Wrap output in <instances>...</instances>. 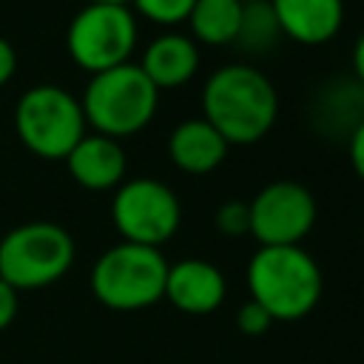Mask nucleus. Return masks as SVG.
I'll return each mask as SVG.
<instances>
[{"label":"nucleus","instance_id":"1","mask_svg":"<svg viewBox=\"0 0 364 364\" xmlns=\"http://www.w3.org/2000/svg\"><path fill=\"white\" fill-rule=\"evenodd\" d=\"M202 117L228 145L259 142L279 117V91L250 63H228L210 71L202 88Z\"/></svg>","mask_w":364,"mask_h":364},{"label":"nucleus","instance_id":"2","mask_svg":"<svg viewBox=\"0 0 364 364\" xmlns=\"http://www.w3.org/2000/svg\"><path fill=\"white\" fill-rule=\"evenodd\" d=\"M250 299L262 304L273 321L304 318L321 299L318 262L301 245L259 247L247 264Z\"/></svg>","mask_w":364,"mask_h":364},{"label":"nucleus","instance_id":"3","mask_svg":"<svg viewBox=\"0 0 364 364\" xmlns=\"http://www.w3.org/2000/svg\"><path fill=\"white\" fill-rule=\"evenodd\" d=\"M156 102L159 88L145 77L136 63H122L108 71L91 74L80 100L85 125H91L94 134L111 139L142 131L154 119Z\"/></svg>","mask_w":364,"mask_h":364},{"label":"nucleus","instance_id":"4","mask_svg":"<svg viewBox=\"0 0 364 364\" xmlns=\"http://www.w3.org/2000/svg\"><path fill=\"white\" fill-rule=\"evenodd\" d=\"M165 276L168 262L159 247L119 242L94 262L91 293L108 310H145L165 299Z\"/></svg>","mask_w":364,"mask_h":364},{"label":"nucleus","instance_id":"5","mask_svg":"<svg viewBox=\"0 0 364 364\" xmlns=\"http://www.w3.org/2000/svg\"><path fill=\"white\" fill-rule=\"evenodd\" d=\"M74 264V239L57 222H26L0 239V279L20 290L60 282Z\"/></svg>","mask_w":364,"mask_h":364},{"label":"nucleus","instance_id":"6","mask_svg":"<svg viewBox=\"0 0 364 364\" xmlns=\"http://www.w3.org/2000/svg\"><path fill=\"white\" fill-rule=\"evenodd\" d=\"M14 131L34 156L65 159L68 151L85 136V114L71 91L43 82L23 91L17 100Z\"/></svg>","mask_w":364,"mask_h":364},{"label":"nucleus","instance_id":"7","mask_svg":"<svg viewBox=\"0 0 364 364\" xmlns=\"http://www.w3.org/2000/svg\"><path fill=\"white\" fill-rule=\"evenodd\" d=\"M136 46V17L128 6L85 3L68 23V57L88 74L128 63Z\"/></svg>","mask_w":364,"mask_h":364},{"label":"nucleus","instance_id":"8","mask_svg":"<svg viewBox=\"0 0 364 364\" xmlns=\"http://www.w3.org/2000/svg\"><path fill=\"white\" fill-rule=\"evenodd\" d=\"M111 219L122 242L159 247L176 233L182 222V205L173 188L165 182L154 176H136L125 179L114 191Z\"/></svg>","mask_w":364,"mask_h":364},{"label":"nucleus","instance_id":"9","mask_svg":"<svg viewBox=\"0 0 364 364\" xmlns=\"http://www.w3.org/2000/svg\"><path fill=\"white\" fill-rule=\"evenodd\" d=\"M247 205L250 233L259 247L299 245L316 225V196L296 179L267 182Z\"/></svg>","mask_w":364,"mask_h":364},{"label":"nucleus","instance_id":"10","mask_svg":"<svg viewBox=\"0 0 364 364\" xmlns=\"http://www.w3.org/2000/svg\"><path fill=\"white\" fill-rule=\"evenodd\" d=\"M225 276L213 262L205 259H182L168 264L165 276V299L191 316H208L225 301Z\"/></svg>","mask_w":364,"mask_h":364},{"label":"nucleus","instance_id":"11","mask_svg":"<svg viewBox=\"0 0 364 364\" xmlns=\"http://www.w3.org/2000/svg\"><path fill=\"white\" fill-rule=\"evenodd\" d=\"M71 179L85 191H111L125 179V151L119 139L85 134L65 156Z\"/></svg>","mask_w":364,"mask_h":364},{"label":"nucleus","instance_id":"12","mask_svg":"<svg viewBox=\"0 0 364 364\" xmlns=\"http://www.w3.org/2000/svg\"><path fill=\"white\" fill-rule=\"evenodd\" d=\"M228 148L225 136L205 117L182 119L168 136V156L185 173H210L225 162Z\"/></svg>","mask_w":364,"mask_h":364},{"label":"nucleus","instance_id":"13","mask_svg":"<svg viewBox=\"0 0 364 364\" xmlns=\"http://www.w3.org/2000/svg\"><path fill=\"white\" fill-rule=\"evenodd\" d=\"M282 34L318 46L336 37L344 23V0H270Z\"/></svg>","mask_w":364,"mask_h":364},{"label":"nucleus","instance_id":"14","mask_svg":"<svg viewBox=\"0 0 364 364\" xmlns=\"http://www.w3.org/2000/svg\"><path fill=\"white\" fill-rule=\"evenodd\" d=\"M139 68L156 88H176L188 82L199 68V46L193 37L179 31H165L154 37L145 51Z\"/></svg>","mask_w":364,"mask_h":364},{"label":"nucleus","instance_id":"15","mask_svg":"<svg viewBox=\"0 0 364 364\" xmlns=\"http://www.w3.org/2000/svg\"><path fill=\"white\" fill-rule=\"evenodd\" d=\"M245 0H196L188 23L196 40L208 46H225L236 40Z\"/></svg>","mask_w":364,"mask_h":364},{"label":"nucleus","instance_id":"16","mask_svg":"<svg viewBox=\"0 0 364 364\" xmlns=\"http://www.w3.org/2000/svg\"><path fill=\"white\" fill-rule=\"evenodd\" d=\"M279 37H282V28L270 0H247L242 6L239 31L233 43H239L245 51L262 54V51H270L279 43Z\"/></svg>","mask_w":364,"mask_h":364},{"label":"nucleus","instance_id":"17","mask_svg":"<svg viewBox=\"0 0 364 364\" xmlns=\"http://www.w3.org/2000/svg\"><path fill=\"white\" fill-rule=\"evenodd\" d=\"M136 6V11L159 26H173V23H182L188 20L191 9L196 0H131Z\"/></svg>","mask_w":364,"mask_h":364},{"label":"nucleus","instance_id":"18","mask_svg":"<svg viewBox=\"0 0 364 364\" xmlns=\"http://www.w3.org/2000/svg\"><path fill=\"white\" fill-rule=\"evenodd\" d=\"M216 228L225 236H245L250 233V205L245 199H228L216 208Z\"/></svg>","mask_w":364,"mask_h":364},{"label":"nucleus","instance_id":"19","mask_svg":"<svg viewBox=\"0 0 364 364\" xmlns=\"http://www.w3.org/2000/svg\"><path fill=\"white\" fill-rule=\"evenodd\" d=\"M270 324H273L270 313H267L262 304H256L253 299H247V301L239 307V313H236V327H239L245 336H264V333L270 330Z\"/></svg>","mask_w":364,"mask_h":364},{"label":"nucleus","instance_id":"20","mask_svg":"<svg viewBox=\"0 0 364 364\" xmlns=\"http://www.w3.org/2000/svg\"><path fill=\"white\" fill-rule=\"evenodd\" d=\"M347 154H350L353 171L364 179V119H358V125L347 134Z\"/></svg>","mask_w":364,"mask_h":364},{"label":"nucleus","instance_id":"21","mask_svg":"<svg viewBox=\"0 0 364 364\" xmlns=\"http://www.w3.org/2000/svg\"><path fill=\"white\" fill-rule=\"evenodd\" d=\"M17 290L0 279V333L17 318Z\"/></svg>","mask_w":364,"mask_h":364},{"label":"nucleus","instance_id":"22","mask_svg":"<svg viewBox=\"0 0 364 364\" xmlns=\"http://www.w3.org/2000/svg\"><path fill=\"white\" fill-rule=\"evenodd\" d=\"M14 71H17V54H14V46H11L6 37H0V88L14 77Z\"/></svg>","mask_w":364,"mask_h":364},{"label":"nucleus","instance_id":"23","mask_svg":"<svg viewBox=\"0 0 364 364\" xmlns=\"http://www.w3.org/2000/svg\"><path fill=\"white\" fill-rule=\"evenodd\" d=\"M353 71H355L358 82L364 85V31L358 34V40H355V46H353Z\"/></svg>","mask_w":364,"mask_h":364},{"label":"nucleus","instance_id":"24","mask_svg":"<svg viewBox=\"0 0 364 364\" xmlns=\"http://www.w3.org/2000/svg\"><path fill=\"white\" fill-rule=\"evenodd\" d=\"M88 3H114V6H128L131 0H88Z\"/></svg>","mask_w":364,"mask_h":364},{"label":"nucleus","instance_id":"25","mask_svg":"<svg viewBox=\"0 0 364 364\" xmlns=\"http://www.w3.org/2000/svg\"><path fill=\"white\" fill-rule=\"evenodd\" d=\"M245 3H247V0H245Z\"/></svg>","mask_w":364,"mask_h":364}]
</instances>
